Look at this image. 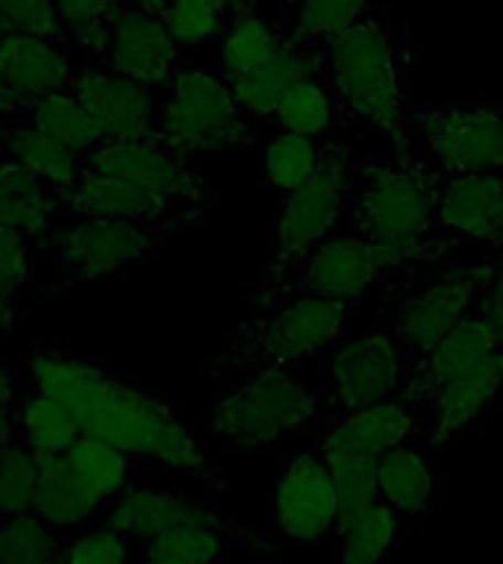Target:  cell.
Wrapping results in <instances>:
<instances>
[{"label": "cell", "instance_id": "31", "mask_svg": "<svg viewBox=\"0 0 503 564\" xmlns=\"http://www.w3.org/2000/svg\"><path fill=\"white\" fill-rule=\"evenodd\" d=\"M282 33L295 42L321 44L368 15L371 0H280Z\"/></svg>", "mask_w": 503, "mask_h": 564}, {"label": "cell", "instance_id": "49", "mask_svg": "<svg viewBox=\"0 0 503 564\" xmlns=\"http://www.w3.org/2000/svg\"><path fill=\"white\" fill-rule=\"evenodd\" d=\"M256 3H259V0H245V9H247V12H254Z\"/></svg>", "mask_w": 503, "mask_h": 564}, {"label": "cell", "instance_id": "14", "mask_svg": "<svg viewBox=\"0 0 503 564\" xmlns=\"http://www.w3.org/2000/svg\"><path fill=\"white\" fill-rule=\"evenodd\" d=\"M277 527L291 544H321L339 529V488L330 474V465L318 449L295 453L282 462L277 476Z\"/></svg>", "mask_w": 503, "mask_h": 564}, {"label": "cell", "instance_id": "7", "mask_svg": "<svg viewBox=\"0 0 503 564\" xmlns=\"http://www.w3.org/2000/svg\"><path fill=\"white\" fill-rule=\"evenodd\" d=\"M386 273H395L392 259L377 245L342 227L318 241L286 273L256 282L250 306L256 312L291 297H324L356 306Z\"/></svg>", "mask_w": 503, "mask_h": 564}, {"label": "cell", "instance_id": "19", "mask_svg": "<svg viewBox=\"0 0 503 564\" xmlns=\"http://www.w3.org/2000/svg\"><path fill=\"white\" fill-rule=\"evenodd\" d=\"M418 417V409L404 394H395L327 423L315 449L324 458H379L409 441Z\"/></svg>", "mask_w": 503, "mask_h": 564}, {"label": "cell", "instance_id": "38", "mask_svg": "<svg viewBox=\"0 0 503 564\" xmlns=\"http://www.w3.org/2000/svg\"><path fill=\"white\" fill-rule=\"evenodd\" d=\"M62 538L35 514L0 520V564H60Z\"/></svg>", "mask_w": 503, "mask_h": 564}, {"label": "cell", "instance_id": "10", "mask_svg": "<svg viewBox=\"0 0 503 564\" xmlns=\"http://www.w3.org/2000/svg\"><path fill=\"white\" fill-rule=\"evenodd\" d=\"M86 165L153 194L183 220V227L201 224L206 206H210L194 156L171 148L159 135L132 141H100L86 156Z\"/></svg>", "mask_w": 503, "mask_h": 564}, {"label": "cell", "instance_id": "48", "mask_svg": "<svg viewBox=\"0 0 503 564\" xmlns=\"http://www.w3.org/2000/svg\"><path fill=\"white\" fill-rule=\"evenodd\" d=\"M141 564H227V562H180V558H157V555H148Z\"/></svg>", "mask_w": 503, "mask_h": 564}, {"label": "cell", "instance_id": "9", "mask_svg": "<svg viewBox=\"0 0 503 564\" xmlns=\"http://www.w3.org/2000/svg\"><path fill=\"white\" fill-rule=\"evenodd\" d=\"M492 264L494 259L439 273L432 280L415 282L395 300V308L383 326L404 347L409 370L421 365L450 329H457L471 312H477Z\"/></svg>", "mask_w": 503, "mask_h": 564}, {"label": "cell", "instance_id": "2", "mask_svg": "<svg viewBox=\"0 0 503 564\" xmlns=\"http://www.w3.org/2000/svg\"><path fill=\"white\" fill-rule=\"evenodd\" d=\"M441 174L413 144L353 156L344 227L377 245L395 271L418 273L459 245L439 220Z\"/></svg>", "mask_w": 503, "mask_h": 564}, {"label": "cell", "instance_id": "37", "mask_svg": "<svg viewBox=\"0 0 503 564\" xmlns=\"http://www.w3.org/2000/svg\"><path fill=\"white\" fill-rule=\"evenodd\" d=\"M35 241L0 227V333L9 335L18 317V300L33 282Z\"/></svg>", "mask_w": 503, "mask_h": 564}, {"label": "cell", "instance_id": "11", "mask_svg": "<svg viewBox=\"0 0 503 564\" xmlns=\"http://www.w3.org/2000/svg\"><path fill=\"white\" fill-rule=\"evenodd\" d=\"M409 361L404 347L386 326L347 335L333 347V379L321 397V421L333 423L371 403L404 394Z\"/></svg>", "mask_w": 503, "mask_h": 564}, {"label": "cell", "instance_id": "27", "mask_svg": "<svg viewBox=\"0 0 503 564\" xmlns=\"http://www.w3.org/2000/svg\"><path fill=\"white\" fill-rule=\"evenodd\" d=\"M379 500L392 506L400 518H421L427 506L436 497V474L421 449L409 447V441L400 447H392L377 462Z\"/></svg>", "mask_w": 503, "mask_h": 564}, {"label": "cell", "instance_id": "29", "mask_svg": "<svg viewBox=\"0 0 503 564\" xmlns=\"http://www.w3.org/2000/svg\"><path fill=\"white\" fill-rule=\"evenodd\" d=\"M3 141H7L12 162L26 167L30 174L42 176L44 183H51L53 188H60L65 194L79 183V176L86 171V159L65 148L62 141H56L44 130L33 127L30 121L12 123L3 132Z\"/></svg>", "mask_w": 503, "mask_h": 564}, {"label": "cell", "instance_id": "16", "mask_svg": "<svg viewBox=\"0 0 503 564\" xmlns=\"http://www.w3.org/2000/svg\"><path fill=\"white\" fill-rule=\"evenodd\" d=\"M106 65L124 77L139 79L141 86L162 91L183 68V47L168 33L162 12L141 7L115 9Z\"/></svg>", "mask_w": 503, "mask_h": 564}, {"label": "cell", "instance_id": "22", "mask_svg": "<svg viewBox=\"0 0 503 564\" xmlns=\"http://www.w3.org/2000/svg\"><path fill=\"white\" fill-rule=\"evenodd\" d=\"M68 215L124 220V224L153 229L159 236H168L183 227V220L153 194L88 165L79 176V183L68 192Z\"/></svg>", "mask_w": 503, "mask_h": 564}, {"label": "cell", "instance_id": "34", "mask_svg": "<svg viewBox=\"0 0 503 564\" xmlns=\"http://www.w3.org/2000/svg\"><path fill=\"white\" fill-rule=\"evenodd\" d=\"M330 141L333 139L318 141L286 130L274 132L271 139L259 148V165H263L268 185L286 194L307 183L309 176L315 174L321 162H324Z\"/></svg>", "mask_w": 503, "mask_h": 564}, {"label": "cell", "instance_id": "8", "mask_svg": "<svg viewBox=\"0 0 503 564\" xmlns=\"http://www.w3.org/2000/svg\"><path fill=\"white\" fill-rule=\"evenodd\" d=\"M351 139L335 135L327 148V156L307 183L282 194L280 220H277V247L274 262L263 276H280L298 264L303 256L344 227L347 200H351Z\"/></svg>", "mask_w": 503, "mask_h": 564}, {"label": "cell", "instance_id": "40", "mask_svg": "<svg viewBox=\"0 0 503 564\" xmlns=\"http://www.w3.org/2000/svg\"><path fill=\"white\" fill-rule=\"evenodd\" d=\"M132 541L109 523H88L62 541L60 564H132Z\"/></svg>", "mask_w": 503, "mask_h": 564}, {"label": "cell", "instance_id": "24", "mask_svg": "<svg viewBox=\"0 0 503 564\" xmlns=\"http://www.w3.org/2000/svg\"><path fill=\"white\" fill-rule=\"evenodd\" d=\"M494 347H501V344H497V338L492 335V329L485 326L480 312H471L457 329H450V333L432 347V352L421 361V365H415V368L409 370L404 397L418 409V414H421L427 397H430L436 388L445 386L448 379L459 377V373H465V370H471L474 365H480Z\"/></svg>", "mask_w": 503, "mask_h": 564}, {"label": "cell", "instance_id": "6", "mask_svg": "<svg viewBox=\"0 0 503 564\" xmlns=\"http://www.w3.org/2000/svg\"><path fill=\"white\" fill-rule=\"evenodd\" d=\"M159 139L189 156L254 144L250 118L221 74L183 65L159 95Z\"/></svg>", "mask_w": 503, "mask_h": 564}, {"label": "cell", "instance_id": "13", "mask_svg": "<svg viewBox=\"0 0 503 564\" xmlns=\"http://www.w3.org/2000/svg\"><path fill=\"white\" fill-rule=\"evenodd\" d=\"M165 236L109 218H62L39 241L68 280H106L145 262Z\"/></svg>", "mask_w": 503, "mask_h": 564}, {"label": "cell", "instance_id": "35", "mask_svg": "<svg viewBox=\"0 0 503 564\" xmlns=\"http://www.w3.org/2000/svg\"><path fill=\"white\" fill-rule=\"evenodd\" d=\"M286 42L280 21H265V18L245 12L221 33V77L233 79L238 74L254 70L263 65L280 44Z\"/></svg>", "mask_w": 503, "mask_h": 564}, {"label": "cell", "instance_id": "1", "mask_svg": "<svg viewBox=\"0 0 503 564\" xmlns=\"http://www.w3.org/2000/svg\"><path fill=\"white\" fill-rule=\"evenodd\" d=\"M30 386L65 405L77 421L79 435L106 441L132 458L180 470L206 488H224L221 470L203 447L201 435L174 405L148 394L145 388L130 386L92 361L53 350H35L30 356Z\"/></svg>", "mask_w": 503, "mask_h": 564}, {"label": "cell", "instance_id": "18", "mask_svg": "<svg viewBox=\"0 0 503 564\" xmlns=\"http://www.w3.org/2000/svg\"><path fill=\"white\" fill-rule=\"evenodd\" d=\"M104 514L109 527H115L121 535L130 538L132 544L145 546L157 544V541L174 535L180 529L224 518L221 511L210 509V506L185 497V494L141 482H132L113 502H106Z\"/></svg>", "mask_w": 503, "mask_h": 564}, {"label": "cell", "instance_id": "43", "mask_svg": "<svg viewBox=\"0 0 503 564\" xmlns=\"http://www.w3.org/2000/svg\"><path fill=\"white\" fill-rule=\"evenodd\" d=\"M180 3H194V7L215 9L221 15H227L229 21H236L238 15H245V0H180Z\"/></svg>", "mask_w": 503, "mask_h": 564}, {"label": "cell", "instance_id": "5", "mask_svg": "<svg viewBox=\"0 0 503 564\" xmlns=\"http://www.w3.org/2000/svg\"><path fill=\"white\" fill-rule=\"evenodd\" d=\"M321 421V397L300 368H268L212 397L206 430L233 449H271Z\"/></svg>", "mask_w": 503, "mask_h": 564}, {"label": "cell", "instance_id": "28", "mask_svg": "<svg viewBox=\"0 0 503 564\" xmlns=\"http://www.w3.org/2000/svg\"><path fill=\"white\" fill-rule=\"evenodd\" d=\"M271 121L277 130L298 132V135L318 141L342 135L344 127L351 123L344 118L342 106L335 100V91L327 83V77H309L300 79L298 86H291L280 97Z\"/></svg>", "mask_w": 503, "mask_h": 564}, {"label": "cell", "instance_id": "4", "mask_svg": "<svg viewBox=\"0 0 503 564\" xmlns=\"http://www.w3.org/2000/svg\"><path fill=\"white\" fill-rule=\"evenodd\" d=\"M353 303L324 297H291L256 308L218 356V365L259 373L268 368H300L303 361L333 350L351 333Z\"/></svg>", "mask_w": 503, "mask_h": 564}, {"label": "cell", "instance_id": "39", "mask_svg": "<svg viewBox=\"0 0 503 564\" xmlns=\"http://www.w3.org/2000/svg\"><path fill=\"white\" fill-rule=\"evenodd\" d=\"M39 488V456L21 441L0 453V520L33 514Z\"/></svg>", "mask_w": 503, "mask_h": 564}, {"label": "cell", "instance_id": "30", "mask_svg": "<svg viewBox=\"0 0 503 564\" xmlns=\"http://www.w3.org/2000/svg\"><path fill=\"white\" fill-rule=\"evenodd\" d=\"M406 520L379 500L335 529V564H386L404 538Z\"/></svg>", "mask_w": 503, "mask_h": 564}, {"label": "cell", "instance_id": "17", "mask_svg": "<svg viewBox=\"0 0 503 564\" xmlns=\"http://www.w3.org/2000/svg\"><path fill=\"white\" fill-rule=\"evenodd\" d=\"M503 391V344L480 365L448 379L427 397L421 417L427 421V447L441 449L468 432Z\"/></svg>", "mask_w": 503, "mask_h": 564}, {"label": "cell", "instance_id": "21", "mask_svg": "<svg viewBox=\"0 0 503 564\" xmlns=\"http://www.w3.org/2000/svg\"><path fill=\"white\" fill-rule=\"evenodd\" d=\"M309 77H327V51L321 44L295 42L286 35V42L263 65L227 83L250 121H271L280 97Z\"/></svg>", "mask_w": 503, "mask_h": 564}, {"label": "cell", "instance_id": "23", "mask_svg": "<svg viewBox=\"0 0 503 564\" xmlns=\"http://www.w3.org/2000/svg\"><path fill=\"white\" fill-rule=\"evenodd\" d=\"M77 77L71 53L56 42L24 33L0 35V83L21 100L65 91Z\"/></svg>", "mask_w": 503, "mask_h": 564}, {"label": "cell", "instance_id": "15", "mask_svg": "<svg viewBox=\"0 0 503 564\" xmlns=\"http://www.w3.org/2000/svg\"><path fill=\"white\" fill-rule=\"evenodd\" d=\"M71 91L86 106L104 141H132L159 135V91L118 70H79Z\"/></svg>", "mask_w": 503, "mask_h": 564}, {"label": "cell", "instance_id": "42", "mask_svg": "<svg viewBox=\"0 0 503 564\" xmlns=\"http://www.w3.org/2000/svg\"><path fill=\"white\" fill-rule=\"evenodd\" d=\"M477 312L485 321V326L492 329L497 344H503V253L501 259H494L489 282H485L480 303H477Z\"/></svg>", "mask_w": 503, "mask_h": 564}, {"label": "cell", "instance_id": "20", "mask_svg": "<svg viewBox=\"0 0 503 564\" xmlns=\"http://www.w3.org/2000/svg\"><path fill=\"white\" fill-rule=\"evenodd\" d=\"M439 220L457 241L503 253V174H441Z\"/></svg>", "mask_w": 503, "mask_h": 564}, {"label": "cell", "instance_id": "47", "mask_svg": "<svg viewBox=\"0 0 503 564\" xmlns=\"http://www.w3.org/2000/svg\"><path fill=\"white\" fill-rule=\"evenodd\" d=\"M113 9H127V7H141V9H153V12H162L165 0H109Z\"/></svg>", "mask_w": 503, "mask_h": 564}, {"label": "cell", "instance_id": "33", "mask_svg": "<svg viewBox=\"0 0 503 564\" xmlns=\"http://www.w3.org/2000/svg\"><path fill=\"white\" fill-rule=\"evenodd\" d=\"M12 421L18 441L33 449L35 456H65L79 438V426L68 409L39 391H33L24 405H18Z\"/></svg>", "mask_w": 503, "mask_h": 564}, {"label": "cell", "instance_id": "46", "mask_svg": "<svg viewBox=\"0 0 503 564\" xmlns=\"http://www.w3.org/2000/svg\"><path fill=\"white\" fill-rule=\"evenodd\" d=\"M12 112H24V104L18 100L12 91H9L3 83H0V115H12Z\"/></svg>", "mask_w": 503, "mask_h": 564}, {"label": "cell", "instance_id": "26", "mask_svg": "<svg viewBox=\"0 0 503 564\" xmlns=\"http://www.w3.org/2000/svg\"><path fill=\"white\" fill-rule=\"evenodd\" d=\"M106 509V502L88 488L65 456H39V488L33 514L56 532H74Z\"/></svg>", "mask_w": 503, "mask_h": 564}, {"label": "cell", "instance_id": "32", "mask_svg": "<svg viewBox=\"0 0 503 564\" xmlns=\"http://www.w3.org/2000/svg\"><path fill=\"white\" fill-rule=\"evenodd\" d=\"M24 112L33 127H39V130H44L56 141H62L65 148L79 153L83 159L104 141L100 130L92 121V115L86 112V106L79 104L77 95L71 88L35 97V100H30L24 106Z\"/></svg>", "mask_w": 503, "mask_h": 564}, {"label": "cell", "instance_id": "3", "mask_svg": "<svg viewBox=\"0 0 503 564\" xmlns=\"http://www.w3.org/2000/svg\"><path fill=\"white\" fill-rule=\"evenodd\" d=\"M327 83L351 123L383 132L388 144H409L406 77L409 56L392 30L374 15L324 44Z\"/></svg>", "mask_w": 503, "mask_h": 564}, {"label": "cell", "instance_id": "41", "mask_svg": "<svg viewBox=\"0 0 503 564\" xmlns=\"http://www.w3.org/2000/svg\"><path fill=\"white\" fill-rule=\"evenodd\" d=\"M3 33H24L65 47V26L53 0H0Z\"/></svg>", "mask_w": 503, "mask_h": 564}, {"label": "cell", "instance_id": "36", "mask_svg": "<svg viewBox=\"0 0 503 564\" xmlns=\"http://www.w3.org/2000/svg\"><path fill=\"white\" fill-rule=\"evenodd\" d=\"M65 458L77 470L79 479L104 502H113L118 494H124L132 485V456L106 444V441L79 435L65 453Z\"/></svg>", "mask_w": 503, "mask_h": 564}, {"label": "cell", "instance_id": "45", "mask_svg": "<svg viewBox=\"0 0 503 564\" xmlns=\"http://www.w3.org/2000/svg\"><path fill=\"white\" fill-rule=\"evenodd\" d=\"M15 421H12V412H0V453L9 447V444H15Z\"/></svg>", "mask_w": 503, "mask_h": 564}, {"label": "cell", "instance_id": "25", "mask_svg": "<svg viewBox=\"0 0 503 564\" xmlns=\"http://www.w3.org/2000/svg\"><path fill=\"white\" fill-rule=\"evenodd\" d=\"M62 218H68V194L12 159L0 165V227L15 229L39 245Z\"/></svg>", "mask_w": 503, "mask_h": 564}, {"label": "cell", "instance_id": "44", "mask_svg": "<svg viewBox=\"0 0 503 564\" xmlns=\"http://www.w3.org/2000/svg\"><path fill=\"white\" fill-rule=\"evenodd\" d=\"M12 397H15V377L0 361V412H12Z\"/></svg>", "mask_w": 503, "mask_h": 564}, {"label": "cell", "instance_id": "12", "mask_svg": "<svg viewBox=\"0 0 503 564\" xmlns=\"http://www.w3.org/2000/svg\"><path fill=\"white\" fill-rule=\"evenodd\" d=\"M409 144L439 174H503V118L485 106L413 112Z\"/></svg>", "mask_w": 503, "mask_h": 564}]
</instances>
